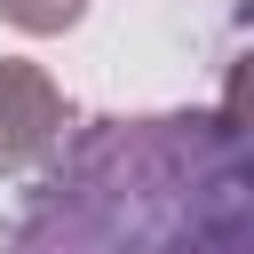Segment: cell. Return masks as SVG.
<instances>
[{"label": "cell", "instance_id": "cell-1", "mask_svg": "<svg viewBox=\"0 0 254 254\" xmlns=\"http://www.w3.org/2000/svg\"><path fill=\"white\" fill-rule=\"evenodd\" d=\"M8 254H254L238 103L87 119L56 135L8 222Z\"/></svg>", "mask_w": 254, "mask_h": 254}, {"label": "cell", "instance_id": "cell-3", "mask_svg": "<svg viewBox=\"0 0 254 254\" xmlns=\"http://www.w3.org/2000/svg\"><path fill=\"white\" fill-rule=\"evenodd\" d=\"M79 8L87 0H0V16L24 32H64V24H79Z\"/></svg>", "mask_w": 254, "mask_h": 254}, {"label": "cell", "instance_id": "cell-2", "mask_svg": "<svg viewBox=\"0 0 254 254\" xmlns=\"http://www.w3.org/2000/svg\"><path fill=\"white\" fill-rule=\"evenodd\" d=\"M64 95L40 64H0V175H24L56 151L64 135Z\"/></svg>", "mask_w": 254, "mask_h": 254}]
</instances>
